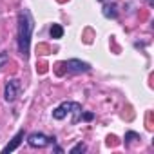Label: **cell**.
Masks as SVG:
<instances>
[{"label": "cell", "instance_id": "1", "mask_svg": "<svg viewBox=\"0 0 154 154\" xmlns=\"http://www.w3.org/2000/svg\"><path fill=\"white\" fill-rule=\"evenodd\" d=\"M35 29V20L29 9H22L18 13V51L24 60L29 58V45H31V35Z\"/></svg>", "mask_w": 154, "mask_h": 154}, {"label": "cell", "instance_id": "2", "mask_svg": "<svg viewBox=\"0 0 154 154\" xmlns=\"http://www.w3.org/2000/svg\"><path fill=\"white\" fill-rule=\"evenodd\" d=\"M54 140H56L54 136H45L44 132H31L27 138V143L35 149H44L49 143H54Z\"/></svg>", "mask_w": 154, "mask_h": 154}, {"label": "cell", "instance_id": "3", "mask_svg": "<svg viewBox=\"0 0 154 154\" xmlns=\"http://www.w3.org/2000/svg\"><path fill=\"white\" fill-rule=\"evenodd\" d=\"M20 89H22V85H20L18 80H15V78L8 80V84L4 87V98H6V102H15L18 98V94H20Z\"/></svg>", "mask_w": 154, "mask_h": 154}, {"label": "cell", "instance_id": "4", "mask_svg": "<svg viewBox=\"0 0 154 154\" xmlns=\"http://www.w3.org/2000/svg\"><path fill=\"white\" fill-rule=\"evenodd\" d=\"M65 67L69 72H89L91 71V65L87 62H82V60H76V58H71L65 62Z\"/></svg>", "mask_w": 154, "mask_h": 154}, {"label": "cell", "instance_id": "5", "mask_svg": "<svg viewBox=\"0 0 154 154\" xmlns=\"http://www.w3.org/2000/svg\"><path fill=\"white\" fill-rule=\"evenodd\" d=\"M24 134H26V132H24V129H20V131L13 136V140H11V141L2 149V152H4V154H8V152L17 150V149H18V145H20V143H22V140H24Z\"/></svg>", "mask_w": 154, "mask_h": 154}, {"label": "cell", "instance_id": "6", "mask_svg": "<svg viewBox=\"0 0 154 154\" xmlns=\"http://www.w3.org/2000/svg\"><path fill=\"white\" fill-rule=\"evenodd\" d=\"M71 107H72V102H63L60 103L54 111H53V118L54 120H63L67 116V112H71Z\"/></svg>", "mask_w": 154, "mask_h": 154}, {"label": "cell", "instance_id": "7", "mask_svg": "<svg viewBox=\"0 0 154 154\" xmlns=\"http://www.w3.org/2000/svg\"><path fill=\"white\" fill-rule=\"evenodd\" d=\"M102 13H103V17L105 18H118V6L116 4H105L103 8H102Z\"/></svg>", "mask_w": 154, "mask_h": 154}, {"label": "cell", "instance_id": "8", "mask_svg": "<svg viewBox=\"0 0 154 154\" xmlns=\"http://www.w3.org/2000/svg\"><path fill=\"white\" fill-rule=\"evenodd\" d=\"M71 112H72V123H78L80 122V118H82V105L80 103H76V102H72V107H71Z\"/></svg>", "mask_w": 154, "mask_h": 154}, {"label": "cell", "instance_id": "9", "mask_svg": "<svg viewBox=\"0 0 154 154\" xmlns=\"http://www.w3.org/2000/svg\"><path fill=\"white\" fill-rule=\"evenodd\" d=\"M49 35H51V38L58 40V38H62V36H63V27H62L60 24H53V26H51V29H49Z\"/></svg>", "mask_w": 154, "mask_h": 154}, {"label": "cell", "instance_id": "10", "mask_svg": "<svg viewBox=\"0 0 154 154\" xmlns=\"http://www.w3.org/2000/svg\"><path fill=\"white\" fill-rule=\"evenodd\" d=\"M134 140H140V134H138V132H134V131L125 132V147H129L131 141H134Z\"/></svg>", "mask_w": 154, "mask_h": 154}, {"label": "cell", "instance_id": "11", "mask_svg": "<svg viewBox=\"0 0 154 154\" xmlns=\"http://www.w3.org/2000/svg\"><path fill=\"white\" fill-rule=\"evenodd\" d=\"M65 71H67L65 62H58V63H54V74H56V76H63Z\"/></svg>", "mask_w": 154, "mask_h": 154}, {"label": "cell", "instance_id": "12", "mask_svg": "<svg viewBox=\"0 0 154 154\" xmlns=\"http://www.w3.org/2000/svg\"><path fill=\"white\" fill-rule=\"evenodd\" d=\"M36 53H38L40 56H45V54L51 53V49H49L47 44H38V45H36Z\"/></svg>", "mask_w": 154, "mask_h": 154}, {"label": "cell", "instance_id": "13", "mask_svg": "<svg viewBox=\"0 0 154 154\" xmlns=\"http://www.w3.org/2000/svg\"><path fill=\"white\" fill-rule=\"evenodd\" d=\"M9 62V54L6 53V51H2L0 53V69H4V65Z\"/></svg>", "mask_w": 154, "mask_h": 154}, {"label": "cell", "instance_id": "14", "mask_svg": "<svg viewBox=\"0 0 154 154\" xmlns=\"http://www.w3.org/2000/svg\"><path fill=\"white\" fill-rule=\"evenodd\" d=\"M85 149H87V147H85L84 143H76V145H74L69 152H71V154H74V152H85Z\"/></svg>", "mask_w": 154, "mask_h": 154}, {"label": "cell", "instance_id": "15", "mask_svg": "<svg viewBox=\"0 0 154 154\" xmlns=\"http://www.w3.org/2000/svg\"><path fill=\"white\" fill-rule=\"evenodd\" d=\"M36 71H38V74H45V72H47V63H45V62L36 63Z\"/></svg>", "mask_w": 154, "mask_h": 154}, {"label": "cell", "instance_id": "16", "mask_svg": "<svg viewBox=\"0 0 154 154\" xmlns=\"http://www.w3.org/2000/svg\"><path fill=\"white\" fill-rule=\"evenodd\" d=\"M118 141H116V136H107V145L109 147H114Z\"/></svg>", "mask_w": 154, "mask_h": 154}, {"label": "cell", "instance_id": "17", "mask_svg": "<svg viewBox=\"0 0 154 154\" xmlns=\"http://www.w3.org/2000/svg\"><path fill=\"white\" fill-rule=\"evenodd\" d=\"M82 118H84L85 122H91V120L94 118V114H93V112H82Z\"/></svg>", "mask_w": 154, "mask_h": 154}, {"label": "cell", "instance_id": "18", "mask_svg": "<svg viewBox=\"0 0 154 154\" xmlns=\"http://www.w3.org/2000/svg\"><path fill=\"white\" fill-rule=\"evenodd\" d=\"M147 4H149V6L152 8V6H154V0H147Z\"/></svg>", "mask_w": 154, "mask_h": 154}, {"label": "cell", "instance_id": "19", "mask_svg": "<svg viewBox=\"0 0 154 154\" xmlns=\"http://www.w3.org/2000/svg\"><path fill=\"white\" fill-rule=\"evenodd\" d=\"M56 2H60V4H63V2H67V0H56Z\"/></svg>", "mask_w": 154, "mask_h": 154}, {"label": "cell", "instance_id": "20", "mask_svg": "<svg viewBox=\"0 0 154 154\" xmlns=\"http://www.w3.org/2000/svg\"><path fill=\"white\" fill-rule=\"evenodd\" d=\"M98 2H107V0H98Z\"/></svg>", "mask_w": 154, "mask_h": 154}]
</instances>
